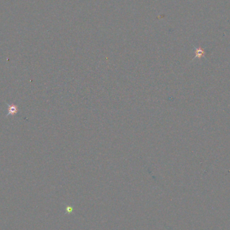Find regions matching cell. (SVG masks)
<instances>
[{"label":"cell","mask_w":230,"mask_h":230,"mask_svg":"<svg viewBox=\"0 0 230 230\" xmlns=\"http://www.w3.org/2000/svg\"><path fill=\"white\" fill-rule=\"evenodd\" d=\"M196 53H197V57H201V55H202L203 53V51H201V49H200L199 48V49H197Z\"/></svg>","instance_id":"1"}]
</instances>
